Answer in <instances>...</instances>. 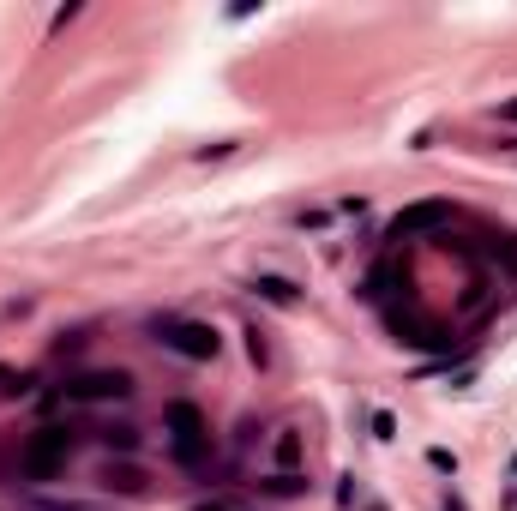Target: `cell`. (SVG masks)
I'll return each instance as SVG.
<instances>
[{
    "label": "cell",
    "instance_id": "obj_1",
    "mask_svg": "<svg viewBox=\"0 0 517 511\" xmlns=\"http://www.w3.org/2000/svg\"><path fill=\"white\" fill-rule=\"evenodd\" d=\"M72 457V433L67 427H37L25 439V452H18V469H25V482H55L60 469Z\"/></svg>",
    "mask_w": 517,
    "mask_h": 511
},
{
    "label": "cell",
    "instance_id": "obj_2",
    "mask_svg": "<svg viewBox=\"0 0 517 511\" xmlns=\"http://www.w3.org/2000/svg\"><path fill=\"white\" fill-rule=\"evenodd\" d=\"M163 427H169L174 457H181V464H199V457L211 452V427H205L199 403H169V409H163Z\"/></svg>",
    "mask_w": 517,
    "mask_h": 511
},
{
    "label": "cell",
    "instance_id": "obj_3",
    "mask_svg": "<svg viewBox=\"0 0 517 511\" xmlns=\"http://www.w3.org/2000/svg\"><path fill=\"white\" fill-rule=\"evenodd\" d=\"M157 343H169V349L187 355V361H211V355L223 349L216 325H205V319H169V325H157Z\"/></svg>",
    "mask_w": 517,
    "mask_h": 511
},
{
    "label": "cell",
    "instance_id": "obj_4",
    "mask_svg": "<svg viewBox=\"0 0 517 511\" xmlns=\"http://www.w3.org/2000/svg\"><path fill=\"white\" fill-rule=\"evenodd\" d=\"M127 391H132V373H127V367H97V373L67 380L72 403H109V397H127Z\"/></svg>",
    "mask_w": 517,
    "mask_h": 511
},
{
    "label": "cell",
    "instance_id": "obj_5",
    "mask_svg": "<svg viewBox=\"0 0 517 511\" xmlns=\"http://www.w3.org/2000/svg\"><path fill=\"white\" fill-rule=\"evenodd\" d=\"M451 217V204H416V211H403L397 223H391V241H403V235H421V229H439V223Z\"/></svg>",
    "mask_w": 517,
    "mask_h": 511
},
{
    "label": "cell",
    "instance_id": "obj_6",
    "mask_svg": "<svg viewBox=\"0 0 517 511\" xmlns=\"http://www.w3.org/2000/svg\"><path fill=\"white\" fill-rule=\"evenodd\" d=\"M258 295L277 307H295V283H283V277H258Z\"/></svg>",
    "mask_w": 517,
    "mask_h": 511
},
{
    "label": "cell",
    "instance_id": "obj_7",
    "mask_svg": "<svg viewBox=\"0 0 517 511\" xmlns=\"http://www.w3.org/2000/svg\"><path fill=\"white\" fill-rule=\"evenodd\" d=\"M295 457H301V433H295V427H289V433L277 439V464L289 469V464H295Z\"/></svg>",
    "mask_w": 517,
    "mask_h": 511
},
{
    "label": "cell",
    "instance_id": "obj_8",
    "mask_svg": "<svg viewBox=\"0 0 517 511\" xmlns=\"http://www.w3.org/2000/svg\"><path fill=\"white\" fill-rule=\"evenodd\" d=\"M102 482H109V487H121V494H139V469H109V475H102Z\"/></svg>",
    "mask_w": 517,
    "mask_h": 511
},
{
    "label": "cell",
    "instance_id": "obj_9",
    "mask_svg": "<svg viewBox=\"0 0 517 511\" xmlns=\"http://www.w3.org/2000/svg\"><path fill=\"white\" fill-rule=\"evenodd\" d=\"M102 439H109L115 452H132V445H139V427H109V433H102Z\"/></svg>",
    "mask_w": 517,
    "mask_h": 511
},
{
    "label": "cell",
    "instance_id": "obj_10",
    "mask_svg": "<svg viewBox=\"0 0 517 511\" xmlns=\"http://www.w3.org/2000/svg\"><path fill=\"white\" fill-rule=\"evenodd\" d=\"M271 494H277V499H295V494H307V482H301V475H277Z\"/></svg>",
    "mask_w": 517,
    "mask_h": 511
},
{
    "label": "cell",
    "instance_id": "obj_11",
    "mask_svg": "<svg viewBox=\"0 0 517 511\" xmlns=\"http://www.w3.org/2000/svg\"><path fill=\"white\" fill-rule=\"evenodd\" d=\"M500 115H505V120H517V102H505V109H500Z\"/></svg>",
    "mask_w": 517,
    "mask_h": 511
},
{
    "label": "cell",
    "instance_id": "obj_12",
    "mask_svg": "<svg viewBox=\"0 0 517 511\" xmlns=\"http://www.w3.org/2000/svg\"><path fill=\"white\" fill-rule=\"evenodd\" d=\"M43 511H85V506H43Z\"/></svg>",
    "mask_w": 517,
    "mask_h": 511
},
{
    "label": "cell",
    "instance_id": "obj_13",
    "mask_svg": "<svg viewBox=\"0 0 517 511\" xmlns=\"http://www.w3.org/2000/svg\"><path fill=\"white\" fill-rule=\"evenodd\" d=\"M199 511H229V506H223V499H216V506H199Z\"/></svg>",
    "mask_w": 517,
    "mask_h": 511
}]
</instances>
